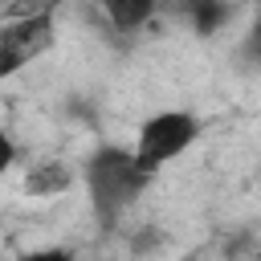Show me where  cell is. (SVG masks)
Segmentation results:
<instances>
[{
	"instance_id": "cell-1",
	"label": "cell",
	"mask_w": 261,
	"mask_h": 261,
	"mask_svg": "<svg viewBox=\"0 0 261 261\" xmlns=\"http://www.w3.org/2000/svg\"><path fill=\"white\" fill-rule=\"evenodd\" d=\"M155 175L135 159V151L126 147H98L86 163V188H90V204L98 212L102 224H114L151 184Z\"/></svg>"
},
{
	"instance_id": "cell-2",
	"label": "cell",
	"mask_w": 261,
	"mask_h": 261,
	"mask_svg": "<svg viewBox=\"0 0 261 261\" xmlns=\"http://www.w3.org/2000/svg\"><path fill=\"white\" fill-rule=\"evenodd\" d=\"M57 45V16L53 8H33L0 24V82L16 77L33 61H41Z\"/></svg>"
},
{
	"instance_id": "cell-3",
	"label": "cell",
	"mask_w": 261,
	"mask_h": 261,
	"mask_svg": "<svg viewBox=\"0 0 261 261\" xmlns=\"http://www.w3.org/2000/svg\"><path fill=\"white\" fill-rule=\"evenodd\" d=\"M200 139V118L192 110H159L139 126L135 139V159L155 175L163 171L171 159H179L192 143Z\"/></svg>"
},
{
	"instance_id": "cell-4",
	"label": "cell",
	"mask_w": 261,
	"mask_h": 261,
	"mask_svg": "<svg viewBox=\"0 0 261 261\" xmlns=\"http://www.w3.org/2000/svg\"><path fill=\"white\" fill-rule=\"evenodd\" d=\"M69 184H73V171L65 163H57V159H41L24 175V192L29 196H61Z\"/></svg>"
},
{
	"instance_id": "cell-5",
	"label": "cell",
	"mask_w": 261,
	"mask_h": 261,
	"mask_svg": "<svg viewBox=\"0 0 261 261\" xmlns=\"http://www.w3.org/2000/svg\"><path fill=\"white\" fill-rule=\"evenodd\" d=\"M155 4H159V0H98L102 16H106L118 33H135V29H143V24L151 20Z\"/></svg>"
},
{
	"instance_id": "cell-6",
	"label": "cell",
	"mask_w": 261,
	"mask_h": 261,
	"mask_svg": "<svg viewBox=\"0 0 261 261\" xmlns=\"http://www.w3.org/2000/svg\"><path fill=\"white\" fill-rule=\"evenodd\" d=\"M12 163H16V143L0 130V179L8 175V167H12Z\"/></svg>"
},
{
	"instance_id": "cell-7",
	"label": "cell",
	"mask_w": 261,
	"mask_h": 261,
	"mask_svg": "<svg viewBox=\"0 0 261 261\" xmlns=\"http://www.w3.org/2000/svg\"><path fill=\"white\" fill-rule=\"evenodd\" d=\"M245 53H249V57H261V20L253 24V33H249V41H245Z\"/></svg>"
}]
</instances>
